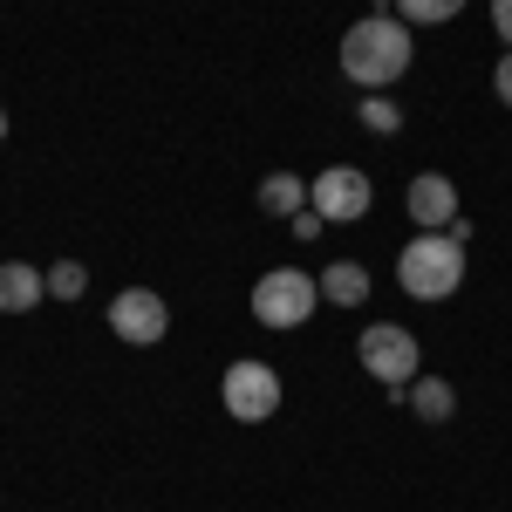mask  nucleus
I'll list each match as a JSON object with an SVG mask.
<instances>
[{"instance_id":"9d476101","label":"nucleus","mask_w":512,"mask_h":512,"mask_svg":"<svg viewBox=\"0 0 512 512\" xmlns=\"http://www.w3.org/2000/svg\"><path fill=\"white\" fill-rule=\"evenodd\" d=\"M403 403H410V417H417V424H451V410H458V390H451L444 376H410Z\"/></svg>"},{"instance_id":"7ed1b4c3","label":"nucleus","mask_w":512,"mask_h":512,"mask_svg":"<svg viewBox=\"0 0 512 512\" xmlns=\"http://www.w3.org/2000/svg\"><path fill=\"white\" fill-rule=\"evenodd\" d=\"M355 362L390 390V403H403V390H410V376L424 369V355H417V335L403 328V321H369L362 328V342H355Z\"/></svg>"},{"instance_id":"ddd939ff","label":"nucleus","mask_w":512,"mask_h":512,"mask_svg":"<svg viewBox=\"0 0 512 512\" xmlns=\"http://www.w3.org/2000/svg\"><path fill=\"white\" fill-rule=\"evenodd\" d=\"M458 14H465V0H396V21L403 28H444Z\"/></svg>"},{"instance_id":"20e7f679","label":"nucleus","mask_w":512,"mask_h":512,"mask_svg":"<svg viewBox=\"0 0 512 512\" xmlns=\"http://www.w3.org/2000/svg\"><path fill=\"white\" fill-rule=\"evenodd\" d=\"M321 308V280L315 274H301V267H274V274H260L253 280V321L260 328H301V321Z\"/></svg>"},{"instance_id":"f3484780","label":"nucleus","mask_w":512,"mask_h":512,"mask_svg":"<svg viewBox=\"0 0 512 512\" xmlns=\"http://www.w3.org/2000/svg\"><path fill=\"white\" fill-rule=\"evenodd\" d=\"M321 226H328V219H321L315 205H308V212H294V239H321Z\"/></svg>"},{"instance_id":"6ab92c4d","label":"nucleus","mask_w":512,"mask_h":512,"mask_svg":"<svg viewBox=\"0 0 512 512\" xmlns=\"http://www.w3.org/2000/svg\"><path fill=\"white\" fill-rule=\"evenodd\" d=\"M0 144H7V110H0Z\"/></svg>"},{"instance_id":"6e6552de","label":"nucleus","mask_w":512,"mask_h":512,"mask_svg":"<svg viewBox=\"0 0 512 512\" xmlns=\"http://www.w3.org/2000/svg\"><path fill=\"white\" fill-rule=\"evenodd\" d=\"M403 212L417 219V233H451V219H458V185H451L444 171H424V178H410Z\"/></svg>"},{"instance_id":"423d86ee","label":"nucleus","mask_w":512,"mask_h":512,"mask_svg":"<svg viewBox=\"0 0 512 512\" xmlns=\"http://www.w3.org/2000/svg\"><path fill=\"white\" fill-rule=\"evenodd\" d=\"M308 205H315L328 226H355V219H369L376 185H369V171H355V164H328L321 178H308Z\"/></svg>"},{"instance_id":"f8f14e48","label":"nucleus","mask_w":512,"mask_h":512,"mask_svg":"<svg viewBox=\"0 0 512 512\" xmlns=\"http://www.w3.org/2000/svg\"><path fill=\"white\" fill-rule=\"evenodd\" d=\"M260 212H274V219L308 212V178H294V171H267V178H260Z\"/></svg>"},{"instance_id":"39448f33","label":"nucleus","mask_w":512,"mask_h":512,"mask_svg":"<svg viewBox=\"0 0 512 512\" xmlns=\"http://www.w3.org/2000/svg\"><path fill=\"white\" fill-rule=\"evenodd\" d=\"M219 403L233 410L239 424H267L280 410V376H274V362H253V355H239L233 369L219 376Z\"/></svg>"},{"instance_id":"9b49d317","label":"nucleus","mask_w":512,"mask_h":512,"mask_svg":"<svg viewBox=\"0 0 512 512\" xmlns=\"http://www.w3.org/2000/svg\"><path fill=\"white\" fill-rule=\"evenodd\" d=\"M321 301H335V308H362V301H369V267H355V260H328V267H321Z\"/></svg>"},{"instance_id":"dca6fc26","label":"nucleus","mask_w":512,"mask_h":512,"mask_svg":"<svg viewBox=\"0 0 512 512\" xmlns=\"http://www.w3.org/2000/svg\"><path fill=\"white\" fill-rule=\"evenodd\" d=\"M492 96H499V103L512 110V48L499 55V69H492Z\"/></svg>"},{"instance_id":"a211bd4d","label":"nucleus","mask_w":512,"mask_h":512,"mask_svg":"<svg viewBox=\"0 0 512 512\" xmlns=\"http://www.w3.org/2000/svg\"><path fill=\"white\" fill-rule=\"evenodd\" d=\"M492 28H499V41L512 48V0H492Z\"/></svg>"},{"instance_id":"2eb2a0df","label":"nucleus","mask_w":512,"mask_h":512,"mask_svg":"<svg viewBox=\"0 0 512 512\" xmlns=\"http://www.w3.org/2000/svg\"><path fill=\"white\" fill-rule=\"evenodd\" d=\"M48 294H55V301H82V294H89V267H82V260H55V267H48Z\"/></svg>"},{"instance_id":"f03ea898","label":"nucleus","mask_w":512,"mask_h":512,"mask_svg":"<svg viewBox=\"0 0 512 512\" xmlns=\"http://www.w3.org/2000/svg\"><path fill=\"white\" fill-rule=\"evenodd\" d=\"M396 287L410 301H451L465 287V246L451 233H417L396 253Z\"/></svg>"},{"instance_id":"1a4fd4ad","label":"nucleus","mask_w":512,"mask_h":512,"mask_svg":"<svg viewBox=\"0 0 512 512\" xmlns=\"http://www.w3.org/2000/svg\"><path fill=\"white\" fill-rule=\"evenodd\" d=\"M48 301V274L28 260H0V315H35Z\"/></svg>"},{"instance_id":"0eeeda50","label":"nucleus","mask_w":512,"mask_h":512,"mask_svg":"<svg viewBox=\"0 0 512 512\" xmlns=\"http://www.w3.org/2000/svg\"><path fill=\"white\" fill-rule=\"evenodd\" d=\"M110 335L130 342V349H158L164 335H171V308H164V294H151V287H123L117 301H110Z\"/></svg>"},{"instance_id":"f257e3e1","label":"nucleus","mask_w":512,"mask_h":512,"mask_svg":"<svg viewBox=\"0 0 512 512\" xmlns=\"http://www.w3.org/2000/svg\"><path fill=\"white\" fill-rule=\"evenodd\" d=\"M410 62H417V41H410V28L396 14H362L342 35V76L355 89H369V96H383L390 82H403Z\"/></svg>"},{"instance_id":"4468645a","label":"nucleus","mask_w":512,"mask_h":512,"mask_svg":"<svg viewBox=\"0 0 512 512\" xmlns=\"http://www.w3.org/2000/svg\"><path fill=\"white\" fill-rule=\"evenodd\" d=\"M355 117H362V130H376V137H396V130H403V110H396L390 96H362Z\"/></svg>"}]
</instances>
